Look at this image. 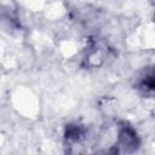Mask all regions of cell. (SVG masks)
Here are the masks:
<instances>
[{"mask_svg":"<svg viewBox=\"0 0 155 155\" xmlns=\"http://www.w3.org/2000/svg\"><path fill=\"white\" fill-rule=\"evenodd\" d=\"M153 87H154V81H153V74L150 73L149 75H147V76H144L140 81H139V84H138V88L140 90V91H143V93L144 94H150L151 96V93H153Z\"/></svg>","mask_w":155,"mask_h":155,"instance_id":"6da1fadb","label":"cell"}]
</instances>
